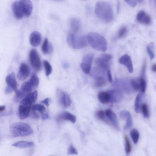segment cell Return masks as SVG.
Returning <instances> with one entry per match:
<instances>
[{
  "label": "cell",
  "instance_id": "f6af8a7d",
  "mask_svg": "<svg viewBox=\"0 0 156 156\" xmlns=\"http://www.w3.org/2000/svg\"><path fill=\"white\" fill-rule=\"evenodd\" d=\"M50 101V99L48 98H47L41 101L42 103L45 104L47 106H48L49 105V102Z\"/></svg>",
  "mask_w": 156,
  "mask_h": 156
},
{
  "label": "cell",
  "instance_id": "b9f144b4",
  "mask_svg": "<svg viewBox=\"0 0 156 156\" xmlns=\"http://www.w3.org/2000/svg\"><path fill=\"white\" fill-rule=\"evenodd\" d=\"M30 115L31 117L34 119H38L40 117L39 114L35 111H32Z\"/></svg>",
  "mask_w": 156,
  "mask_h": 156
},
{
  "label": "cell",
  "instance_id": "d6986e66",
  "mask_svg": "<svg viewBox=\"0 0 156 156\" xmlns=\"http://www.w3.org/2000/svg\"><path fill=\"white\" fill-rule=\"evenodd\" d=\"M120 116L121 118L126 120L125 128L126 129L131 128L132 126L133 120L130 113L127 111H122L120 112Z\"/></svg>",
  "mask_w": 156,
  "mask_h": 156
},
{
  "label": "cell",
  "instance_id": "4fadbf2b",
  "mask_svg": "<svg viewBox=\"0 0 156 156\" xmlns=\"http://www.w3.org/2000/svg\"><path fill=\"white\" fill-rule=\"evenodd\" d=\"M119 62L121 64L125 66L129 72L132 73L133 72V67L132 61L130 57L127 55H125L121 57Z\"/></svg>",
  "mask_w": 156,
  "mask_h": 156
},
{
  "label": "cell",
  "instance_id": "d590c367",
  "mask_svg": "<svg viewBox=\"0 0 156 156\" xmlns=\"http://www.w3.org/2000/svg\"><path fill=\"white\" fill-rule=\"evenodd\" d=\"M125 142V150L127 153H129L131 151L132 147L130 142L126 136L124 137Z\"/></svg>",
  "mask_w": 156,
  "mask_h": 156
},
{
  "label": "cell",
  "instance_id": "f546056e",
  "mask_svg": "<svg viewBox=\"0 0 156 156\" xmlns=\"http://www.w3.org/2000/svg\"><path fill=\"white\" fill-rule=\"evenodd\" d=\"M38 97V92L37 91H35L31 92L25 97L28 99L32 105L37 100Z\"/></svg>",
  "mask_w": 156,
  "mask_h": 156
},
{
  "label": "cell",
  "instance_id": "c3c4849f",
  "mask_svg": "<svg viewBox=\"0 0 156 156\" xmlns=\"http://www.w3.org/2000/svg\"><path fill=\"white\" fill-rule=\"evenodd\" d=\"M151 70L153 72H155L156 71V65L154 64L152 65L151 67Z\"/></svg>",
  "mask_w": 156,
  "mask_h": 156
},
{
  "label": "cell",
  "instance_id": "60d3db41",
  "mask_svg": "<svg viewBox=\"0 0 156 156\" xmlns=\"http://www.w3.org/2000/svg\"><path fill=\"white\" fill-rule=\"evenodd\" d=\"M125 2L132 7H136L137 4V1H125Z\"/></svg>",
  "mask_w": 156,
  "mask_h": 156
},
{
  "label": "cell",
  "instance_id": "83f0119b",
  "mask_svg": "<svg viewBox=\"0 0 156 156\" xmlns=\"http://www.w3.org/2000/svg\"><path fill=\"white\" fill-rule=\"evenodd\" d=\"M34 89L37 88L39 84V80L38 76L35 73H33L29 80Z\"/></svg>",
  "mask_w": 156,
  "mask_h": 156
},
{
  "label": "cell",
  "instance_id": "44dd1931",
  "mask_svg": "<svg viewBox=\"0 0 156 156\" xmlns=\"http://www.w3.org/2000/svg\"><path fill=\"white\" fill-rule=\"evenodd\" d=\"M31 107L26 106L20 104L18 112L19 116L21 120L27 118L30 114Z\"/></svg>",
  "mask_w": 156,
  "mask_h": 156
},
{
  "label": "cell",
  "instance_id": "ac0fdd59",
  "mask_svg": "<svg viewBox=\"0 0 156 156\" xmlns=\"http://www.w3.org/2000/svg\"><path fill=\"white\" fill-rule=\"evenodd\" d=\"M42 40L41 34L37 31H34L30 35V41L31 45L34 47H37L40 44Z\"/></svg>",
  "mask_w": 156,
  "mask_h": 156
},
{
  "label": "cell",
  "instance_id": "f907efd6",
  "mask_svg": "<svg viewBox=\"0 0 156 156\" xmlns=\"http://www.w3.org/2000/svg\"><path fill=\"white\" fill-rule=\"evenodd\" d=\"M63 66L64 68H67L68 67L69 65L67 63H64L63 64Z\"/></svg>",
  "mask_w": 156,
  "mask_h": 156
},
{
  "label": "cell",
  "instance_id": "7dc6e473",
  "mask_svg": "<svg viewBox=\"0 0 156 156\" xmlns=\"http://www.w3.org/2000/svg\"><path fill=\"white\" fill-rule=\"evenodd\" d=\"M120 3L119 1H118L117 5V13H118L120 11Z\"/></svg>",
  "mask_w": 156,
  "mask_h": 156
},
{
  "label": "cell",
  "instance_id": "7402d4cb",
  "mask_svg": "<svg viewBox=\"0 0 156 156\" xmlns=\"http://www.w3.org/2000/svg\"><path fill=\"white\" fill-rule=\"evenodd\" d=\"M106 117L117 128L119 127V123L115 114L110 109H108L105 111Z\"/></svg>",
  "mask_w": 156,
  "mask_h": 156
},
{
  "label": "cell",
  "instance_id": "f35d334b",
  "mask_svg": "<svg viewBox=\"0 0 156 156\" xmlns=\"http://www.w3.org/2000/svg\"><path fill=\"white\" fill-rule=\"evenodd\" d=\"M140 81V91L142 93L145 92L146 88V82L145 80L142 77L139 79Z\"/></svg>",
  "mask_w": 156,
  "mask_h": 156
},
{
  "label": "cell",
  "instance_id": "681fc988",
  "mask_svg": "<svg viewBox=\"0 0 156 156\" xmlns=\"http://www.w3.org/2000/svg\"><path fill=\"white\" fill-rule=\"evenodd\" d=\"M5 109V106H0V112L4 111Z\"/></svg>",
  "mask_w": 156,
  "mask_h": 156
},
{
  "label": "cell",
  "instance_id": "d6a6232c",
  "mask_svg": "<svg viewBox=\"0 0 156 156\" xmlns=\"http://www.w3.org/2000/svg\"><path fill=\"white\" fill-rule=\"evenodd\" d=\"M96 116L100 120L107 123L109 122L106 118L105 113L103 111H98L96 113Z\"/></svg>",
  "mask_w": 156,
  "mask_h": 156
},
{
  "label": "cell",
  "instance_id": "4dcf8cb0",
  "mask_svg": "<svg viewBox=\"0 0 156 156\" xmlns=\"http://www.w3.org/2000/svg\"><path fill=\"white\" fill-rule=\"evenodd\" d=\"M130 135L134 143L135 144H136L138 142L139 137V134L138 131L135 129H132L130 132Z\"/></svg>",
  "mask_w": 156,
  "mask_h": 156
},
{
  "label": "cell",
  "instance_id": "30bf717a",
  "mask_svg": "<svg viewBox=\"0 0 156 156\" xmlns=\"http://www.w3.org/2000/svg\"><path fill=\"white\" fill-rule=\"evenodd\" d=\"M19 4L24 16L29 17L31 15L33 9L32 2L29 0L19 1Z\"/></svg>",
  "mask_w": 156,
  "mask_h": 156
},
{
  "label": "cell",
  "instance_id": "484cf974",
  "mask_svg": "<svg viewBox=\"0 0 156 156\" xmlns=\"http://www.w3.org/2000/svg\"><path fill=\"white\" fill-rule=\"evenodd\" d=\"M70 24L71 28L74 32H77L80 30L81 24L79 20L76 18L73 19L70 21Z\"/></svg>",
  "mask_w": 156,
  "mask_h": 156
},
{
  "label": "cell",
  "instance_id": "7c38bea8",
  "mask_svg": "<svg viewBox=\"0 0 156 156\" xmlns=\"http://www.w3.org/2000/svg\"><path fill=\"white\" fill-rule=\"evenodd\" d=\"M57 92L58 98L60 103L65 107L70 106L71 100L68 95L60 89L58 90Z\"/></svg>",
  "mask_w": 156,
  "mask_h": 156
},
{
  "label": "cell",
  "instance_id": "74e56055",
  "mask_svg": "<svg viewBox=\"0 0 156 156\" xmlns=\"http://www.w3.org/2000/svg\"><path fill=\"white\" fill-rule=\"evenodd\" d=\"M127 32V30L126 27H123L122 28L118 33L117 38L120 39L123 38L126 35Z\"/></svg>",
  "mask_w": 156,
  "mask_h": 156
},
{
  "label": "cell",
  "instance_id": "8d00e7d4",
  "mask_svg": "<svg viewBox=\"0 0 156 156\" xmlns=\"http://www.w3.org/2000/svg\"><path fill=\"white\" fill-rule=\"evenodd\" d=\"M142 111L144 116L145 118H148L149 117V113L148 107L146 104H144L141 108Z\"/></svg>",
  "mask_w": 156,
  "mask_h": 156
},
{
  "label": "cell",
  "instance_id": "bcb514c9",
  "mask_svg": "<svg viewBox=\"0 0 156 156\" xmlns=\"http://www.w3.org/2000/svg\"><path fill=\"white\" fill-rule=\"evenodd\" d=\"M49 116L46 113H43L42 114V119L43 120L48 119L49 118Z\"/></svg>",
  "mask_w": 156,
  "mask_h": 156
},
{
  "label": "cell",
  "instance_id": "603a6c76",
  "mask_svg": "<svg viewBox=\"0 0 156 156\" xmlns=\"http://www.w3.org/2000/svg\"><path fill=\"white\" fill-rule=\"evenodd\" d=\"M42 50L45 54L48 55L51 54L54 51L53 47L49 42L48 39L46 38L42 46Z\"/></svg>",
  "mask_w": 156,
  "mask_h": 156
},
{
  "label": "cell",
  "instance_id": "3957f363",
  "mask_svg": "<svg viewBox=\"0 0 156 156\" xmlns=\"http://www.w3.org/2000/svg\"><path fill=\"white\" fill-rule=\"evenodd\" d=\"M10 132L13 137H16L30 136L33 133V131L32 128L28 124L17 122L11 126Z\"/></svg>",
  "mask_w": 156,
  "mask_h": 156
},
{
  "label": "cell",
  "instance_id": "6da1fadb",
  "mask_svg": "<svg viewBox=\"0 0 156 156\" xmlns=\"http://www.w3.org/2000/svg\"><path fill=\"white\" fill-rule=\"evenodd\" d=\"M95 13L97 17L102 21L109 23L114 18V14L111 5L108 2L99 1L96 4Z\"/></svg>",
  "mask_w": 156,
  "mask_h": 156
},
{
  "label": "cell",
  "instance_id": "8992f818",
  "mask_svg": "<svg viewBox=\"0 0 156 156\" xmlns=\"http://www.w3.org/2000/svg\"><path fill=\"white\" fill-rule=\"evenodd\" d=\"M112 56L108 54H103L95 59V63L97 67L106 70H109Z\"/></svg>",
  "mask_w": 156,
  "mask_h": 156
},
{
  "label": "cell",
  "instance_id": "e0dca14e",
  "mask_svg": "<svg viewBox=\"0 0 156 156\" xmlns=\"http://www.w3.org/2000/svg\"><path fill=\"white\" fill-rule=\"evenodd\" d=\"M6 81L8 86L11 88L15 93L18 91L15 75L14 73H12L7 75L6 78Z\"/></svg>",
  "mask_w": 156,
  "mask_h": 156
},
{
  "label": "cell",
  "instance_id": "9a60e30c",
  "mask_svg": "<svg viewBox=\"0 0 156 156\" xmlns=\"http://www.w3.org/2000/svg\"><path fill=\"white\" fill-rule=\"evenodd\" d=\"M136 19L139 23L147 25L150 24L151 21V17L143 11H140L138 13Z\"/></svg>",
  "mask_w": 156,
  "mask_h": 156
},
{
  "label": "cell",
  "instance_id": "1f68e13d",
  "mask_svg": "<svg viewBox=\"0 0 156 156\" xmlns=\"http://www.w3.org/2000/svg\"><path fill=\"white\" fill-rule=\"evenodd\" d=\"M43 64L45 70L46 76H48L51 73L52 68L50 63L47 61H43Z\"/></svg>",
  "mask_w": 156,
  "mask_h": 156
},
{
  "label": "cell",
  "instance_id": "e575fe53",
  "mask_svg": "<svg viewBox=\"0 0 156 156\" xmlns=\"http://www.w3.org/2000/svg\"><path fill=\"white\" fill-rule=\"evenodd\" d=\"M132 87L135 91H140V79L132 80L131 81Z\"/></svg>",
  "mask_w": 156,
  "mask_h": 156
},
{
  "label": "cell",
  "instance_id": "7bdbcfd3",
  "mask_svg": "<svg viewBox=\"0 0 156 156\" xmlns=\"http://www.w3.org/2000/svg\"><path fill=\"white\" fill-rule=\"evenodd\" d=\"M107 76H108V80L110 83L113 82L112 76L111 72L110 70H109L107 72Z\"/></svg>",
  "mask_w": 156,
  "mask_h": 156
},
{
  "label": "cell",
  "instance_id": "ba28073f",
  "mask_svg": "<svg viewBox=\"0 0 156 156\" xmlns=\"http://www.w3.org/2000/svg\"><path fill=\"white\" fill-rule=\"evenodd\" d=\"M94 57L93 54L86 55L83 58L81 64V67L86 74H89L91 70L93 61Z\"/></svg>",
  "mask_w": 156,
  "mask_h": 156
},
{
  "label": "cell",
  "instance_id": "4316f807",
  "mask_svg": "<svg viewBox=\"0 0 156 156\" xmlns=\"http://www.w3.org/2000/svg\"><path fill=\"white\" fill-rule=\"evenodd\" d=\"M142 95L138 94L136 96L135 103V111L137 113H140L141 110V100L142 98Z\"/></svg>",
  "mask_w": 156,
  "mask_h": 156
},
{
  "label": "cell",
  "instance_id": "9c48e42d",
  "mask_svg": "<svg viewBox=\"0 0 156 156\" xmlns=\"http://www.w3.org/2000/svg\"><path fill=\"white\" fill-rule=\"evenodd\" d=\"M30 63L34 68L37 71H39L41 68V63L39 56L37 51L35 49L32 50L30 54Z\"/></svg>",
  "mask_w": 156,
  "mask_h": 156
},
{
  "label": "cell",
  "instance_id": "5bb4252c",
  "mask_svg": "<svg viewBox=\"0 0 156 156\" xmlns=\"http://www.w3.org/2000/svg\"><path fill=\"white\" fill-rule=\"evenodd\" d=\"M110 98V101L112 102L117 103L121 101L123 98L122 91L118 89L110 90L108 92Z\"/></svg>",
  "mask_w": 156,
  "mask_h": 156
},
{
  "label": "cell",
  "instance_id": "836d02e7",
  "mask_svg": "<svg viewBox=\"0 0 156 156\" xmlns=\"http://www.w3.org/2000/svg\"><path fill=\"white\" fill-rule=\"evenodd\" d=\"M31 109L32 111H38L42 114L44 113L45 110V107L39 104H36V105H33Z\"/></svg>",
  "mask_w": 156,
  "mask_h": 156
},
{
  "label": "cell",
  "instance_id": "5b68a950",
  "mask_svg": "<svg viewBox=\"0 0 156 156\" xmlns=\"http://www.w3.org/2000/svg\"><path fill=\"white\" fill-rule=\"evenodd\" d=\"M67 41L69 45L74 49L83 48L88 43L87 37L74 34L69 35L67 37Z\"/></svg>",
  "mask_w": 156,
  "mask_h": 156
},
{
  "label": "cell",
  "instance_id": "ee69618b",
  "mask_svg": "<svg viewBox=\"0 0 156 156\" xmlns=\"http://www.w3.org/2000/svg\"><path fill=\"white\" fill-rule=\"evenodd\" d=\"M12 89L9 86H8L7 87L5 90V93L7 94H11L13 92Z\"/></svg>",
  "mask_w": 156,
  "mask_h": 156
},
{
  "label": "cell",
  "instance_id": "ffe728a7",
  "mask_svg": "<svg viewBox=\"0 0 156 156\" xmlns=\"http://www.w3.org/2000/svg\"><path fill=\"white\" fill-rule=\"evenodd\" d=\"M57 120L59 122L62 120H67L74 123L76 121V118L75 116L73 114L68 112H65L59 115Z\"/></svg>",
  "mask_w": 156,
  "mask_h": 156
},
{
  "label": "cell",
  "instance_id": "ab89813d",
  "mask_svg": "<svg viewBox=\"0 0 156 156\" xmlns=\"http://www.w3.org/2000/svg\"><path fill=\"white\" fill-rule=\"evenodd\" d=\"M67 154L68 155H74L77 154L78 153L76 149L72 145H71L68 148Z\"/></svg>",
  "mask_w": 156,
  "mask_h": 156
},
{
  "label": "cell",
  "instance_id": "f1b7e54d",
  "mask_svg": "<svg viewBox=\"0 0 156 156\" xmlns=\"http://www.w3.org/2000/svg\"><path fill=\"white\" fill-rule=\"evenodd\" d=\"M154 45L152 42L148 44L146 46V49L151 60H153L154 58L155 55L154 53Z\"/></svg>",
  "mask_w": 156,
  "mask_h": 156
},
{
  "label": "cell",
  "instance_id": "d4e9b609",
  "mask_svg": "<svg viewBox=\"0 0 156 156\" xmlns=\"http://www.w3.org/2000/svg\"><path fill=\"white\" fill-rule=\"evenodd\" d=\"M99 101L101 103L106 104L110 101V98L108 92H100L98 95Z\"/></svg>",
  "mask_w": 156,
  "mask_h": 156
},
{
  "label": "cell",
  "instance_id": "8fae6325",
  "mask_svg": "<svg viewBox=\"0 0 156 156\" xmlns=\"http://www.w3.org/2000/svg\"><path fill=\"white\" fill-rule=\"evenodd\" d=\"M30 73V70L29 66L25 63H22L20 67L17 74L18 80L23 81L27 79Z\"/></svg>",
  "mask_w": 156,
  "mask_h": 156
},
{
  "label": "cell",
  "instance_id": "7a4b0ae2",
  "mask_svg": "<svg viewBox=\"0 0 156 156\" xmlns=\"http://www.w3.org/2000/svg\"><path fill=\"white\" fill-rule=\"evenodd\" d=\"M88 43L94 49L105 51L108 48V43L106 39L99 33L90 32L87 36Z\"/></svg>",
  "mask_w": 156,
  "mask_h": 156
},
{
  "label": "cell",
  "instance_id": "277c9868",
  "mask_svg": "<svg viewBox=\"0 0 156 156\" xmlns=\"http://www.w3.org/2000/svg\"><path fill=\"white\" fill-rule=\"evenodd\" d=\"M108 70L97 66L93 68L90 76L95 80L94 85L95 86L101 87L106 84L107 83V76Z\"/></svg>",
  "mask_w": 156,
  "mask_h": 156
},
{
  "label": "cell",
  "instance_id": "2e32d148",
  "mask_svg": "<svg viewBox=\"0 0 156 156\" xmlns=\"http://www.w3.org/2000/svg\"><path fill=\"white\" fill-rule=\"evenodd\" d=\"M11 8L14 15L17 19H21L24 16L19 1H15L12 4Z\"/></svg>",
  "mask_w": 156,
  "mask_h": 156
},
{
  "label": "cell",
  "instance_id": "52a82bcc",
  "mask_svg": "<svg viewBox=\"0 0 156 156\" xmlns=\"http://www.w3.org/2000/svg\"><path fill=\"white\" fill-rule=\"evenodd\" d=\"M114 86L126 93L129 94L135 91L133 89L131 81L123 79H117L114 82Z\"/></svg>",
  "mask_w": 156,
  "mask_h": 156
},
{
  "label": "cell",
  "instance_id": "cb8c5ba5",
  "mask_svg": "<svg viewBox=\"0 0 156 156\" xmlns=\"http://www.w3.org/2000/svg\"><path fill=\"white\" fill-rule=\"evenodd\" d=\"M34 145L33 142L27 141H20L12 145L20 148H26L32 147Z\"/></svg>",
  "mask_w": 156,
  "mask_h": 156
}]
</instances>
